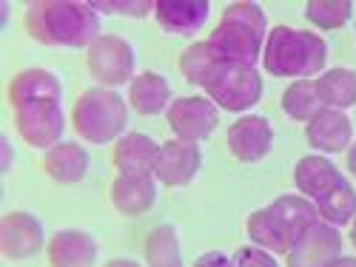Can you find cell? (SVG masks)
<instances>
[{"label":"cell","mask_w":356,"mask_h":267,"mask_svg":"<svg viewBox=\"0 0 356 267\" xmlns=\"http://www.w3.org/2000/svg\"><path fill=\"white\" fill-rule=\"evenodd\" d=\"M9 103L15 111V128L32 148H54L63 137V88L51 71L26 69L9 83Z\"/></svg>","instance_id":"obj_1"},{"label":"cell","mask_w":356,"mask_h":267,"mask_svg":"<svg viewBox=\"0 0 356 267\" xmlns=\"http://www.w3.org/2000/svg\"><path fill=\"white\" fill-rule=\"evenodd\" d=\"M23 26L32 40L43 46L88 49L100 37V12L92 3H63V0H38L26 9Z\"/></svg>","instance_id":"obj_2"},{"label":"cell","mask_w":356,"mask_h":267,"mask_svg":"<svg viewBox=\"0 0 356 267\" xmlns=\"http://www.w3.org/2000/svg\"><path fill=\"white\" fill-rule=\"evenodd\" d=\"M319 222L316 205L305 196H280L268 207L254 211L245 222L248 239L268 250V253H288L296 242L302 239V233Z\"/></svg>","instance_id":"obj_3"},{"label":"cell","mask_w":356,"mask_h":267,"mask_svg":"<svg viewBox=\"0 0 356 267\" xmlns=\"http://www.w3.org/2000/svg\"><path fill=\"white\" fill-rule=\"evenodd\" d=\"M262 63L265 71L274 77L311 80L322 74L325 63H328V46L319 35L305 32V28L277 26L265 37Z\"/></svg>","instance_id":"obj_4"},{"label":"cell","mask_w":356,"mask_h":267,"mask_svg":"<svg viewBox=\"0 0 356 267\" xmlns=\"http://www.w3.org/2000/svg\"><path fill=\"white\" fill-rule=\"evenodd\" d=\"M265 12L257 3H231L222 12V20L211 32L209 43L231 63L257 66L265 49Z\"/></svg>","instance_id":"obj_5"},{"label":"cell","mask_w":356,"mask_h":267,"mask_svg":"<svg viewBox=\"0 0 356 267\" xmlns=\"http://www.w3.org/2000/svg\"><path fill=\"white\" fill-rule=\"evenodd\" d=\"M72 126L92 145H106L111 139H120L129 126L126 100L114 88H103V85L88 88L74 103Z\"/></svg>","instance_id":"obj_6"},{"label":"cell","mask_w":356,"mask_h":267,"mask_svg":"<svg viewBox=\"0 0 356 267\" xmlns=\"http://www.w3.org/2000/svg\"><path fill=\"white\" fill-rule=\"evenodd\" d=\"M205 88L209 100L217 108L225 111H245L254 108L262 97V77L257 66H243V63H231L225 57L214 63V69L205 74L200 83Z\"/></svg>","instance_id":"obj_7"},{"label":"cell","mask_w":356,"mask_h":267,"mask_svg":"<svg viewBox=\"0 0 356 267\" xmlns=\"http://www.w3.org/2000/svg\"><path fill=\"white\" fill-rule=\"evenodd\" d=\"M86 69L103 88L134 80V49L120 35H100L86 51Z\"/></svg>","instance_id":"obj_8"},{"label":"cell","mask_w":356,"mask_h":267,"mask_svg":"<svg viewBox=\"0 0 356 267\" xmlns=\"http://www.w3.org/2000/svg\"><path fill=\"white\" fill-rule=\"evenodd\" d=\"M168 126L183 142L209 139L220 126V108L209 97H180L168 105Z\"/></svg>","instance_id":"obj_9"},{"label":"cell","mask_w":356,"mask_h":267,"mask_svg":"<svg viewBox=\"0 0 356 267\" xmlns=\"http://www.w3.org/2000/svg\"><path fill=\"white\" fill-rule=\"evenodd\" d=\"M285 256L288 267H328L342 256V233L328 222H316Z\"/></svg>","instance_id":"obj_10"},{"label":"cell","mask_w":356,"mask_h":267,"mask_svg":"<svg viewBox=\"0 0 356 267\" xmlns=\"http://www.w3.org/2000/svg\"><path fill=\"white\" fill-rule=\"evenodd\" d=\"M274 128L259 114H245L228 128V151L236 162H259L271 154Z\"/></svg>","instance_id":"obj_11"},{"label":"cell","mask_w":356,"mask_h":267,"mask_svg":"<svg viewBox=\"0 0 356 267\" xmlns=\"http://www.w3.org/2000/svg\"><path fill=\"white\" fill-rule=\"evenodd\" d=\"M46 245L43 225L26 211H12L0 219V253L6 259H32Z\"/></svg>","instance_id":"obj_12"},{"label":"cell","mask_w":356,"mask_h":267,"mask_svg":"<svg viewBox=\"0 0 356 267\" xmlns=\"http://www.w3.org/2000/svg\"><path fill=\"white\" fill-rule=\"evenodd\" d=\"M200 165H202V154H200L197 142L171 139V142L160 145L154 176L165 188H183L200 173Z\"/></svg>","instance_id":"obj_13"},{"label":"cell","mask_w":356,"mask_h":267,"mask_svg":"<svg viewBox=\"0 0 356 267\" xmlns=\"http://www.w3.org/2000/svg\"><path fill=\"white\" fill-rule=\"evenodd\" d=\"M160 145L145 134H123L114 142L111 162L120 176H154Z\"/></svg>","instance_id":"obj_14"},{"label":"cell","mask_w":356,"mask_h":267,"mask_svg":"<svg viewBox=\"0 0 356 267\" xmlns=\"http://www.w3.org/2000/svg\"><path fill=\"white\" fill-rule=\"evenodd\" d=\"M305 137H308L311 148H316V151L339 154V151H348V145L353 139V123H350V117L345 111L325 108L308 123Z\"/></svg>","instance_id":"obj_15"},{"label":"cell","mask_w":356,"mask_h":267,"mask_svg":"<svg viewBox=\"0 0 356 267\" xmlns=\"http://www.w3.org/2000/svg\"><path fill=\"white\" fill-rule=\"evenodd\" d=\"M211 12L209 0H157L154 17L171 35L191 37L205 26V17Z\"/></svg>","instance_id":"obj_16"},{"label":"cell","mask_w":356,"mask_h":267,"mask_svg":"<svg viewBox=\"0 0 356 267\" xmlns=\"http://www.w3.org/2000/svg\"><path fill=\"white\" fill-rule=\"evenodd\" d=\"M51 267H92L97 261V242L86 230H60L46 245Z\"/></svg>","instance_id":"obj_17"},{"label":"cell","mask_w":356,"mask_h":267,"mask_svg":"<svg viewBox=\"0 0 356 267\" xmlns=\"http://www.w3.org/2000/svg\"><path fill=\"white\" fill-rule=\"evenodd\" d=\"M342 180H345V176L339 173V168L331 160L319 157V154L300 160V162H296V168H293L296 191H300L302 196H308V199H314V202L325 199Z\"/></svg>","instance_id":"obj_18"},{"label":"cell","mask_w":356,"mask_h":267,"mask_svg":"<svg viewBox=\"0 0 356 267\" xmlns=\"http://www.w3.org/2000/svg\"><path fill=\"white\" fill-rule=\"evenodd\" d=\"M43 171L60 185H74L80 182L88 171V154L77 142H57L49 148L43 157Z\"/></svg>","instance_id":"obj_19"},{"label":"cell","mask_w":356,"mask_h":267,"mask_svg":"<svg viewBox=\"0 0 356 267\" xmlns=\"http://www.w3.org/2000/svg\"><path fill=\"white\" fill-rule=\"evenodd\" d=\"M157 199L152 176H117L111 185V205L126 216H140Z\"/></svg>","instance_id":"obj_20"},{"label":"cell","mask_w":356,"mask_h":267,"mask_svg":"<svg viewBox=\"0 0 356 267\" xmlns=\"http://www.w3.org/2000/svg\"><path fill=\"white\" fill-rule=\"evenodd\" d=\"M171 85L165 77L154 71H143L129 83V103L143 117H157L160 111H168Z\"/></svg>","instance_id":"obj_21"},{"label":"cell","mask_w":356,"mask_h":267,"mask_svg":"<svg viewBox=\"0 0 356 267\" xmlns=\"http://www.w3.org/2000/svg\"><path fill=\"white\" fill-rule=\"evenodd\" d=\"M316 92L325 108H350L356 105V71L350 69H328L316 80Z\"/></svg>","instance_id":"obj_22"},{"label":"cell","mask_w":356,"mask_h":267,"mask_svg":"<svg viewBox=\"0 0 356 267\" xmlns=\"http://www.w3.org/2000/svg\"><path fill=\"white\" fill-rule=\"evenodd\" d=\"M282 111L296 123H311L319 111H325V103L316 92V80H293L282 94Z\"/></svg>","instance_id":"obj_23"},{"label":"cell","mask_w":356,"mask_h":267,"mask_svg":"<svg viewBox=\"0 0 356 267\" xmlns=\"http://www.w3.org/2000/svg\"><path fill=\"white\" fill-rule=\"evenodd\" d=\"M145 261L148 267H183V250L177 230L171 225H160L145 239Z\"/></svg>","instance_id":"obj_24"},{"label":"cell","mask_w":356,"mask_h":267,"mask_svg":"<svg viewBox=\"0 0 356 267\" xmlns=\"http://www.w3.org/2000/svg\"><path fill=\"white\" fill-rule=\"evenodd\" d=\"M314 205H316V211H319V219L334 225V227L348 225V222L356 219V191H353V185L348 180H342L328 196L314 202Z\"/></svg>","instance_id":"obj_25"},{"label":"cell","mask_w":356,"mask_h":267,"mask_svg":"<svg viewBox=\"0 0 356 267\" xmlns=\"http://www.w3.org/2000/svg\"><path fill=\"white\" fill-rule=\"evenodd\" d=\"M220 57H222V54H220L209 40L194 43V46H188V49L180 54V71H183V77H186L188 83L200 85V83L205 80V74L214 69V63L220 60Z\"/></svg>","instance_id":"obj_26"},{"label":"cell","mask_w":356,"mask_h":267,"mask_svg":"<svg viewBox=\"0 0 356 267\" xmlns=\"http://www.w3.org/2000/svg\"><path fill=\"white\" fill-rule=\"evenodd\" d=\"M353 15L350 0H311L305 6V17L319 28H342Z\"/></svg>","instance_id":"obj_27"},{"label":"cell","mask_w":356,"mask_h":267,"mask_svg":"<svg viewBox=\"0 0 356 267\" xmlns=\"http://www.w3.org/2000/svg\"><path fill=\"white\" fill-rule=\"evenodd\" d=\"M231 267H280L277 256L262 250L257 245H248V248H240L234 256H231Z\"/></svg>","instance_id":"obj_28"},{"label":"cell","mask_w":356,"mask_h":267,"mask_svg":"<svg viewBox=\"0 0 356 267\" xmlns=\"http://www.w3.org/2000/svg\"><path fill=\"white\" fill-rule=\"evenodd\" d=\"M97 12H114V15H129V17H145L154 12L152 0H120V3H92Z\"/></svg>","instance_id":"obj_29"},{"label":"cell","mask_w":356,"mask_h":267,"mask_svg":"<svg viewBox=\"0 0 356 267\" xmlns=\"http://www.w3.org/2000/svg\"><path fill=\"white\" fill-rule=\"evenodd\" d=\"M191 267H231V256H225L220 250H211V253H202Z\"/></svg>","instance_id":"obj_30"},{"label":"cell","mask_w":356,"mask_h":267,"mask_svg":"<svg viewBox=\"0 0 356 267\" xmlns=\"http://www.w3.org/2000/svg\"><path fill=\"white\" fill-rule=\"evenodd\" d=\"M328 267H356V259H353V256H339V259L331 261Z\"/></svg>","instance_id":"obj_31"},{"label":"cell","mask_w":356,"mask_h":267,"mask_svg":"<svg viewBox=\"0 0 356 267\" xmlns=\"http://www.w3.org/2000/svg\"><path fill=\"white\" fill-rule=\"evenodd\" d=\"M348 171L356 176V142L348 148Z\"/></svg>","instance_id":"obj_32"},{"label":"cell","mask_w":356,"mask_h":267,"mask_svg":"<svg viewBox=\"0 0 356 267\" xmlns=\"http://www.w3.org/2000/svg\"><path fill=\"white\" fill-rule=\"evenodd\" d=\"M106 267H140L134 259H111Z\"/></svg>","instance_id":"obj_33"},{"label":"cell","mask_w":356,"mask_h":267,"mask_svg":"<svg viewBox=\"0 0 356 267\" xmlns=\"http://www.w3.org/2000/svg\"><path fill=\"white\" fill-rule=\"evenodd\" d=\"M9 165H12V145L9 139H3V171H9Z\"/></svg>","instance_id":"obj_34"},{"label":"cell","mask_w":356,"mask_h":267,"mask_svg":"<svg viewBox=\"0 0 356 267\" xmlns=\"http://www.w3.org/2000/svg\"><path fill=\"white\" fill-rule=\"evenodd\" d=\"M350 245L356 248V219H353V225H350Z\"/></svg>","instance_id":"obj_35"}]
</instances>
